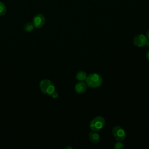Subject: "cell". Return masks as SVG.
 <instances>
[{
    "label": "cell",
    "instance_id": "1",
    "mask_svg": "<svg viewBox=\"0 0 149 149\" xmlns=\"http://www.w3.org/2000/svg\"><path fill=\"white\" fill-rule=\"evenodd\" d=\"M87 87L91 88H96L102 84V77L98 73H93L88 74L85 80Z\"/></svg>",
    "mask_w": 149,
    "mask_h": 149
},
{
    "label": "cell",
    "instance_id": "2",
    "mask_svg": "<svg viewBox=\"0 0 149 149\" xmlns=\"http://www.w3.org/2000/svg\"><path fill=\"white\" fill-rule=\"evenodd\" d=\"M40 88L45 94L51 95L55 91V86L53 83L48 79H44L40 83Z\"/></svg>",
    "mask_w": 149,
    "mask_h": 149
},
{
    "label": "cell",
    "instance_id": "3",
    "mask_svg": "<svg viewBox=\"0 0 149 149\" xmlns=\"http://www.w3.org/2000/svg\"><path fill=\"white\" fill-rule=\"evenodd\" d=\"M105 123V119L102 116H96L93 118L89 125V127L92 131L98 132L101 130Z\"/></svg>",
    "mask_w": 149,
    "mask_h": 149
},
{
    "label": "cell",
    "instance_id": "4",
    "mask_svg": "<svg viewBox=\"0 0 149 149\" xmlns=\"http://www.w3.org/2000/svg\"><path fill=\"white\" fill-rule=\"evenodd\" d=\"M112 134L115 140L117 141H123L126 136L125 130L119 126H116L113 127L112 130Z\"/></svg>",
    "mask_w": 149,
    "mask_h": 149
},
{
    "label": "cell",
    "instance_id": "5",
    "mask_svg": "<svg viewBox=\"0 0 149 149\" xmlns=\"http://www.w3.org/2000/svg\"><path fill=\"white\" fill-rule=\"evenodd\" d=\"M147 41L146 36L143 34H139L135 36L133 39V44L138 47H142L146 45Z\"/></svg>",
    "mask_w": 149,
    "mask_h": 149
},
{
    "label": "cell",
    "instance_id": "6",
    "mask_svg": "<svg viewBox=\"0 0 149 149\" xmlns=\"http://www.w3.org/2000/svg\"><path fill=\"white\" fill-rule=\"evenodd\" d=\"M33 24L36 28H41L45 23V18L42 14L36 15L33 19Z\"/></svg>",
    "mask_w": 149,
    "mask_h": 149
},
{
    "label": "cell",
    "instance_id": "7",
    "mask_svg": "<svg viewBox=\"0 0 149 149\" xmlns=\"http://www.w3.org/2000/svg\"><path fill=\"white\" fill-rule=\"evenodd\" d=\"M87 88V85L86 82L79 81L74 86L75 92L77 94H83L86 91Z\"/></svg>",
    "mask_w": 149,
    "mask_h": 149
},
{
    "label": "cell",
    "instance_id": "8",
    "mask_svg": "<svg viewBox=\"0 0 149 149\" xmlns=\"http://www.w3.org/2000/svg\"><path fill=\"white\" fill-rule=\"evenodd\" d=\"M88 138L89 140L94 144L98 143L100 140V137L99 134L97 133V132L95 131H91V132H90Z\"/></svg>",
    "mask_w": 149,
    "mask_h": 149
},
{
    "label": "cell",
    "instance_id": "9",
    "mask_svg": "<svg viewBox=\"0 0 149 149\" xmlns=\"http://www.w3.org/2000/svg\"><path fill=\"white\" fill-rule=\"evenodd\" d=\"M87 77V73L84 71H79L76 74V78L79 81H84Z\"/></svg>",
    "mask_w": 149,
    "mask_h": 149
},
{
    "label": "cell",
    "instance_id": "10",
    "mask_svg": "<svg viewBox=\"0 0 149 149\" xmlns=\"http://www.w3.org/2000/svg\"><path fill=\"white\" fill-rule=\"evenodd\" d=\"M23 29L24 30L27 31V32H30L31 31H33L34 29V26L33 24V23H30V22H28L26 23L24 26H23Z\"/></svg>",
    "mask_w": 149,
    "mask_h": 149
},
{
    "label": "cell",
    "instance_id": "11",
    "mask_svg": "<svg viewBox=\"0 0 149 149\" xmlns=\"http://www.w3.org/2000/svg\"><path fill=\"white\" fill-rule=\"evenodd\" d=\"M6 13V7L5 5L0 1V16H3Z\"/></svg>",
    "mask_w": 149,
    "mask_h": 149
},
{
    "label": "cell",
    "instance_id": "12",
    "mask_svg": "<svg viewBox=\"0 0 149 149\" xmlns=\"http://www.w3.org/2000/svg\"><path fill=\"white\" fill-rule=\"evenodd\" d=\"M113 147L115 149H122L125 147V145L123 143H122V141H118V142L116 143L114 145Z\"/></svg>",
    "mask_w": 149,
    "mask_h": 149
},
{
    "label": "cell",
    "instance_id": "13",
    "mask_svg": "<svg viewBox=\"0 0 149 149\" xmlns=\"http://www.w3.org/2000/svg\"><path fill=\"white\" fill-rule=\"evenodd\" d=\"M51 97H52V98H54V99H55V98H57L58 97V93L56 92V91H54L51 94Z\"/></svg>",
    "mask_w": 149,
    "mask_h": 149
},
{
    "label": "cell",
    "instance_id": "14",
    "mask_svg": "<svg viewBox=\"0 0 149 149\" xmlns=\"http://www.w3.org/2000/svg\"><path fill=\"white\" fill-rule=\"evenodd\" d=\"M146 56V58H147V59L148 61H149V50L147 52Z\"/></svg>",
    "mask_w": 149,
    "mask_h": 149
},
{
    "label": "cell",
    "instance_id": "15",
    "mask_svg": "<svg viewBox=\"0 0 149 149\" xmlns=\"http://www.w3.org/2000/svg\"><path fill=\"white\" fill-rule=\"evenodd\" d=\"M146 37H147V40H149V30L147 31L146 34Z\"/></svg>",
    "mask_w": 149,
    "mask_h": 149
},
{
    "label": "cell",
    "instance_id": "16",
    "mask_svg": "<svg viewBox=\"0 0 149 149\" xmlns=\"http://www.w3.org/2000/svg\"><path fill=\"white\" fill-rule=\"evenodd\" d=\"M146 46H147L148 48H149V40H148L147 41V42H146V45H145Z\"/></svg>",
    "mask_w": 149,
    "mask_h": 149
}]
</instances>
